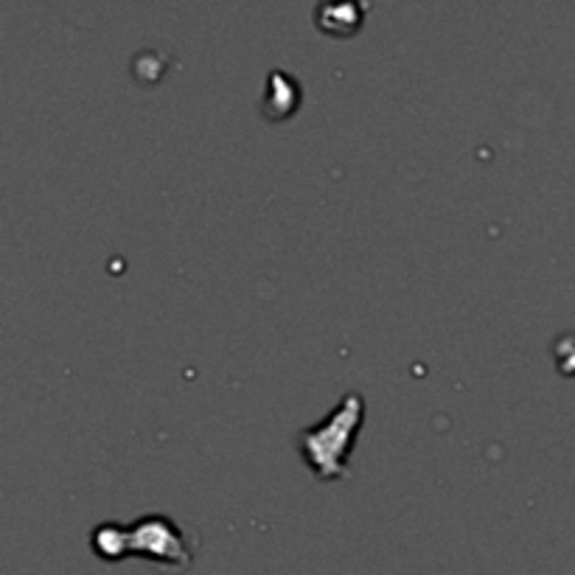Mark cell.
<instances>
[{"mask_svg":"<svg viewBox=\"0 0 575 575\" xmlns=\"http://www.w3.org/2000/svg\"><path fill=\"white\" fill-rule=\"evenodd\" d=\"M362 23V12L356 0H323L317 7V26L329 34H354L356 26Z\"/></svg>","mask_w":575,"mask_h":575,"instance_id":"cell-2","label":"cell"},{"mask_svg":"<svg viewBox=\"0 0 575 575\" xmlns=\"http://www.w3.org/2000/svg\"><path fill=\"white\" fill-rule=\"evenodd\" d=\"M104 551H99V556H104L108 562L127 556V553H143L152 562L169 564L174 567H185L191 562V551L183 545V536L180 528L167 516H147L130 531H121L115 525H104V528L95 531L93 545H108Z\"/></svg>","mask_w":575,"mask_h":575,"instance_id":"cell-1","label":"cell"}]
</instances>
